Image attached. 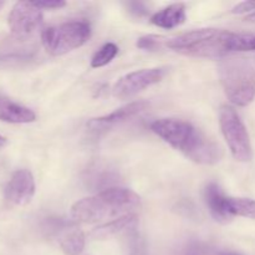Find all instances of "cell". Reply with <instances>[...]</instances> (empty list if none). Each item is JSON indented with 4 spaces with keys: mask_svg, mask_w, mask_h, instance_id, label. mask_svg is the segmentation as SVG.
Masks as SVG:
<instances>
[{
    "mask_svg": "<svg viewBox=\"0 0 255 255\" xmlns=\"http://www.w3.org/2000/svg\"><path fill=\"white\" fill-rule=\"evenodd\" d=\"M153 133L198 164H216L223 158V149L189 122L161 119L151 124Z\"/></svg>",
    "mask_w": 255,
    "mask_h": 255,
    "instance_id": "obj_1",
    "label": "cell"
},
{
    "mask_svg": "<svg viewBox=\"0 0 255 255\" xmlns=\"http://www.w3.org/2000/svg\"><path fill=\"white\" fill-rule=\"evenodd\" d=\"M139 206L141 198L133 191L112 187L77 201L71 208V217L79 223H97L105 219H116L132 214Z\"/></svg>",
    "mask_w": 255,
    "mask_h": 255,
    "instance_id": "obj_2",
    "label": "cell"
},
{
    "mask_svg": "<svg viewBox=\"0 0 255 255\" xmlns=\"http://www.w3.org/2000/svg\"><path fill=\"white\" fill-rule=\"evenodd\" d=\"M233 32L221 29H198L167 40L166 46L178 54L201 59H222L232 54Z\"/></svg>",
    "mask_w": 255,
    "mask_h": 255,
    "instance_id": "obj_3",
    "label": "cell"
},
{
    "mask_svg": "<svg viewBox=\"0 0 255 255\" xmlns=\"http://www.w3.org/2000/svg\"><path fill=\"white\" fill-rule=\"evenodd\" d=\"M224 92L232 104L246 107L255 99V69L242 57H226L218 65Z\"/></svg>",
    "mask_w": 255,
    "mask_h": 255,
    "instance_id": "obj_4",
    "label": "cell"
},
{
    "mask_svg": "<svg viewBox=\"0 0 255 255\" xmlns=\"http://www.w3.org/2000/svg\"><path fill=\"white\" fill-rule=\"evenodd\" d=\"M91 37V25L77 20L50 26L42 30L41 41L45 50L54 56H60L86 44Z\"/></svg>",
    "mask_w": 255,
    "mask_h": 255,
    "instance_id": "obj_5",
    "label": "cell"
},
{
    "mask_svg": "<svg viewBox=\"0 0 255 255\" xmlns=\"http://www.w3.org/2000/svg\"><path fill=\"white\" fill-rule=\"evenodd\" d=\"M219 125L222 133L228 144L231 153L238 162H249L253 158L251 138L246 125L241 120L236 110L231 106L221 107L219 110Z\"/></svg>",
    "mask_w": 255,
    "mask_h": 255,
    "instance_id": "obj_6",
    "label": "cell"
},
{
    "mask_svg": "<svg viewBox=\"0 0 255 255\" xmlns=\"http://www.w3.org/2000/svg\"><path fill=\"white\" fill-rule=\"evenodd\" d=\"M166 72L167 69L164 67H152V69H142L138 71L129 72L117 80L112 87V95L120 100L136 96L143 90L158 84L164 77Z\"/></svg>",
    "mask_w": 255,
    "mask_h": 255,
    "instance_id": "obj_7",
    "label": "cell"
},
{
    "mask_svg": "<svg viewBox=\"0 0 255 255\" xmlns=\"http://www.w3.org/2000/svg\"><path fill=\"white\" fill-rule=\"evenodd\" d=\"M7 25L16 39L26 40L41 27L42 12L32 1H19L10 11Z\"/></svg>",
    "mask_w": 255,
    "mask_h": 255,
    "instance_id": "obj_8",
    "label": "cell"
},
{
    "mask_svg": "<svg viewBox=\"0 0 255 255\" xmlns=\"http://www.w3.org/2000/svg\"><path fill=\"white\" fill-rule=\"evenodd\" d=\"M5 198L14 206H25L30 203L35 194V181L31 172L17 169L10 177L4 189Z\"/></svg>",
    "mask_w": 255,
    "mask_h": 255,
    "instance_id": "obj_9",
    "label": "cell"
},
{
    "mask_svg": "<svg viewBox=\"0 0 255 255\" xmlns=\"http://www.w3.org/2000/svg\"><path fill=\"white\" fill-rule=\"evenodd\" d=\"M149 107V104L146 101H136L126 105L124 107H120L116 111L106 115V116L96 117L87 122V128L92 132H104L107 129H111L112 127L117 126L120 124L128 121L133 119L137 115L142 114Z\"/></svg>",
    "mask_w": 255,
    "mask_h": 255,
    "instance_id": "obj_10",
    "label": "cell"
},
{
    "mask_svg": "<svg viewBox=\"0 0 255 255\" xmlns=\"http://www.w3.org/2000/svg\"><path fill=\"white\" fill-rule=\"evenodd\" d=\"M204 201L211 212V216L216 222L227 224L233 219L227 209V197L224 196L223 191L217 183L212 182L207 184L204 188Z\"/></svg>",
    "mask_w": 255,
    "mask_h": 255,
    "instance_id": "obj_11",
    "label": "cell"
},
{
    "mask_svg": "<svg viewBox=\"0 0 255 255\" xmlns=\"http://www.w3.org/2000/svg\"><path fill=\"white\" fill-rule=\"evenodd\" d=\"M0 120L7 124H30L36 120V115L29 107L0 95Z\"/></svg>",
    "mask_w": 255,
    "mask_h": 255,
    "instance_id": "obj_12",
    "label": "cell"
},
{
    "mask_svg": "<svg viewBox=\"0 0 255 255\" xmlns=\"http://www.w3.org/2000/svg\"><path fill=\"white\" fill-rule=\"evenodd\" d=\"M186 6L182 2H176L164 9L154 12L151 16V22L162 29H174L186 21Z\"/></svg>",
    "mask_w": 255,
    "mask_h": 255,
    "instance_id": "obj_13",
    "label": "cell"
},
{
    "mask_svg": "<svg viewBox=\"0 0 255 255\" xmlns=\"http://www.w3.org/2000/svg\"><path fill=\"white\" fill-rule=\"evenodd\" d=\"M137 223H138L137 214H127V216L120 217V218H116L114 221H110L107 223L102 224V226H99L90 233V236L94 239L109 238V237L115 236V234L121 233V232L133 229L137 226Z\"/></svg>",
    "mask_w": 255,
    "mask_h": 255,
    "instance_id": "obj_14",
    "label": "cell"
},
{
    "mask_svg": "<svg viewBox=\"0 0 255 255\" xmlns=\"http://www.w3.org/2000/svg\"><path fill=\"white\" fill-rule=\"evenodd\" d=\"M60 248L65 255H80L85 248V234L75 224L59 236Z\"/></svg>",
    "mask_w": 255,
    "mask_h": 255,
    "instance_id": "obj_15",
    "label": "cell"
},
{
    "mask_svg": "<svg viewBox=\"0 0 255 255\" xmlns=\"http://www.w3.org/2000/svg\"><path fill=\"white\" fill-rule=\"evenodd\" d=\"M227 209L232 217L255 219V201L253 199L227 197Z\"/></svg>",
    "mask_w": 255,
    "mask_h": 255,
    "instance_id": "obj_16",
    "label": "cell"
},
{
    "mask_svg": "<svg viewBox=\"0 0 255 255\" xmlns=\"http://www.w3.org/2000/svg\"><path fill=\"white\" fill-rule=\"evenodd\" d=\"M116 179L117 174L109 171L107 168L99 167V168H94V171H90V174H87L85 181L87 182V186L91 187V188H99L101 191H105L107 188H112L111 183L116 182Z\"/></svg>",
    "mask_w": 255,
    "mask_h": 255,
    "instance_id": "obj_17",
    "label": "cell"
},
{
    "mask_svg": "<svg viewBox=\"0 0 255 255\" xmlns=\"http://www.w3.org/2000/svg\"><path fill=\"white\" fill-rule=\"evenodd\" d=\"M182 255H243L233 251H224L219 249L212 244L203 242H192L184 248Z\"/></svg>",
    "mask_w": 255,
    "mask_h": 255,
    "instance_id": "obj_18",
    "label": "cell"
},
{
    "mask_svg": "<svg viewBox=\"0 0 255 255\" xmlns=\"http://www.w3.org/2000/svg\"><path fill=\"white\" fill-rule=\"evenodd\" d=\"M119 54V47L114 42H107L104 46L100 47L91 59V67L99 69V67L106 66Z\"/></svg>",
    "mask_w": 255,
    "mask_h": 255,
    "instance_id": "obj_19",
    "label": "cell"
},
{
    "mask_svg": "<svg viewBox=\"0 0 255 255\" xmlns=\"http://www.w3.org/2000/svg\"><path fill=\"white\" fill-rule=\"evenodd\" d=\"M231 46L232 54H233V52L254 51L255 34H238V32H233Z\"/></svg>",
    "mask_w": 255,
    "mask_h": 255,
    "instance_id": "obj_20",
    "label": "cell"
},
{
    "mask_svg": "<svg viewBox=\"0 0 255 255\" xmlns=\"http://www.w3.org/2000/svg\"><path fill=\"white\" fill-rule=\"evenodd\" d=\"M163 42H167L163 36H158V35H146V36L139 37L137 41V47L142 50H149V51H154V50L161 49Z\"/></svg>",
    "mask_w": 255,
    "mask_h": 255,
    "instance_id": "obj_21",
    "label": "cell"
},
{
    "mask_svg": "<svg viewBox=\"0 0 255 255\" xmlns=\"http://www.w3.org/2000/svg\"><path fill=\"white\" fill-rule=\"evenodd\" d=\"M128 255H147L146 244H144L143 239L139 236H137V234L131 237Z\"/></svg>",
    "mask_w": 255,
    "mask_h": 255,
    "instance_id": "obj_22",
    "label": "cell"
},
{
    "mask_svg": "<svg viewBox=\"0 0 255 255\" xmlns=\"http://www.w3.org/2000/svg\"><path fill=\"white\" fill-rule=\"evenodd\" d=\"M36 7L40 10L42 9H60L66 5V2L62 0H42V1H32Z\"/></svg>",
    "mask_w": 255,
    "mask_h": 255,
    "instance_id": "obj_23",
    "label": "cell"
},
{
    "mask_svg": "<svg viewBox=\"0 0 255 255\" xmlns=\"http://www.w3.org/2000/svg\"><path fill=\"white\" fill-rule=\"evenodd\" d=\"M253 10H255V1H243L236 5L232 9V12L233 14H244V12H251Z\"/></svg>",
    "mask_w": 255,
    "mask_h": 255,
    "instance_id": "obj_24",
    "label": "cell"
},
{
    "mask_svg": "<svg viewBox=\"0 0 255 255\" xmlns=\"http://www.w3.org/2000/svg\"><path fill=\"white\" fill-rule=\"evenodd\" d=\"M244 21H247V22H255V11L252 12V14L247 15V16L244 17Z\"/></svg>",
    "mask_w": 255,
    "mask_h": 255,
    "instance_id": "obj_25",
    "label": "cell"
},
{
    "mask_svg": "<svg viewBox=\"0 0 255 255\" xmlns=\"http://www.w3.org/2000/svg\"><path fill=\"white\" fill-rule=\"evenodd\" d=\"M5 146H6V138L0 134V148H2V147H5Z\"/></svg>",
    "mask_w": 255,
    "mask_h": 255,
    "instance_id": "obj_26",
    "label": "cell"
},
{
    "mask_svg": "<svg viewBox=\"0 0 255 255\" xmlns=\"http://www.w3.org/2000/svg\"><path fill=\"white\" fill-rule=\"evenodd\" d=\"M2 5H4V2H2V1H0V7H1Z\"/></svg>",
    "mask_w": 255,
    "mask_h": 255,
    "instance_id": "obj_27",
    "label": "cell"
}]
</instances>
